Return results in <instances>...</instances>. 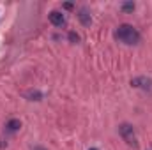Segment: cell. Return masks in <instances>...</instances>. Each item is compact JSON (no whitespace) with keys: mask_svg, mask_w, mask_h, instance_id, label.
Returning a JSON list of instances; mask_svg holds the SVG:
<instances>
[{"mask_svg":"<svg viewBox=\"0 0 152 150\" xmlns=\"http://www.w3.org/2000/svg\"><path fill=\"white\" fill-rule=\"evenodd\" d=\"M115 37L118 39L120 42H124V44H138V42H140V32H138L133 25L122 23V25L117 27Z\"/></svg>","mask_w":152,"mask_h":150,"instance_id":"1","label":"cell"},{"mask_svg":"<svg viewBox=\"0 0 152 150\" xmlns=\"http://www.w3.org/2000/svg\"><path fill=\"white\" fill-rule=\"evenodd\" d=\"M118 133H120L122 140H124L127 145H131V147H136V145H138V143H136V134H134V129H133L131 124H120V125H118Z\"/></svg>","mask_w":152,"mask_h":150,"instance_id":"2","label":"cell"},{"mask_svg":"<svg viewBox=\"0 0 152 150\" xmlns=\"http://www.w3.org/2000/svg\"><path fill=\"white\" fill-rule=\"evenodd\" d=\"M48 18H50V21H51V25H55V27H64V25H66V16H64L60 11H51V12L48 14Z\"/></svg>","mask_w":152,"mask_h":150,"instance_id":"3","label":"cell"},{"mask_svg":"<svg viewBox=\"0 0 152 150\" xmlns=\"http://www.w3.org/2000/svg\"><path fill=\"white\" fill-rule=\"evenodd\" d=\"M131 85H133V87H136V88H145V90H151V88H152V79L145 78V76H140V78L131 79Z\"/></svg>","mask_w":152,"mask_h":150,"instance_id":"4","label":"cell"},{"mask_svg":"<svg viewBox=\"0 0 152 150\" xmlns=\"http://www.w3.org/2000/svg\"><path fill=\"white\" fill-rule=\"evenodd\" d=\"M78 20H80L81 25H85V27H88V25L92 23V18H90V14L87 12V9H80V12H78Z\"/></svg>","mask_w":152,"mask_h":150,"instance_id":"5","label":"cell"},{"mask_svg":"<svg viewBox=\"0 0 152 150\" xmlns=\"http://www.w3.org/2000/svg\"><path fill=\"white\" fill-rule=\"evenodd\" d=\"M5 127H7V131L14 133V131H18V129L21 127V122H20L18 118H12V120H9V122H7V125H5Z\"/></svg>","mask_w":152,"mask_h":150,"instance_id":"6","label":"cell"},{"mask_svg":"<svg viewBox=\"0 0 152 150\" xmlns=\"http://www.w3.org/2000/svg\"><path fill=\"white\" fill-rule=\"evenodd\" d=\"M27 97H28L30 101H41V99H42V94L37 92V90H30V92H27Z\"/></svg>","mask_w":152,"mask_h":150,"instance_id":"7","label":"cell"},{"mask_svg":"<svg viewBox=\"0 0 152 150\" xmlns=\"http://www.w3.org/2000/svg\"><path fill=\"white\" fill-rule=\"evenodd\" d=\"M122 9L124 11H134V4L133 2H126V4H122Z\"/></svg>","mask_w":152,"mask_h":150,"instance_id":"8","label":"cell"},{"mask_svg":"<svg viewBox=\"0 0 152 150\" xmlns=\"http://www.w3.org/2000/svg\"><path fill=\"white\" fill-rule=\"evenodd\" d=\"M69 39H71L73 42H78V41H80V36L75 34V32H69Z\"/></svg>","mask_w":152,"mask_h":150,"instance_id":"9","label":"cell"},{"mask_svg":"<svg viewBox=\"0 0 152 150\" xmlns=\"http://www.w3.org/2000/svg\"><path fill=\"white\" fill-rule=\"evenodd\" d=\"M64 7H66V9H73V4H69V2H67V4H64Z\"/></svg>","mask_w":152,"mask_h":150,"instance_id":"10","label":"cell"},{"mask_svg":"<svg viewBox=\"0 0 152 150\" xmlns=\"http://www.w3.org/2000/svg\"><path fill=\"white\" fill-rule=\"evenodd\" d=\"M34 150H44V149H41V147H36V149H34Z\"/></svg>","mask_w":152,"mask_h":150,"instance_id":"11","label":"cell"},{"mask_svg":"<svg viewBox=\"0 0 152 150\" xmlns=\"http://www.w3.org/2000/svg\"><path fill=\"white\" fill-rule=\"evenodd\" d=\"M90 150H97V149H90Z\"/></svg>","mask_w":152,"mask_h":150,"instance_id":"12","label":"cell"}]
</instances>
